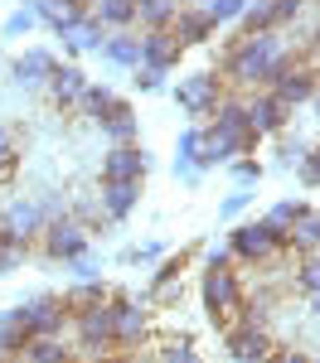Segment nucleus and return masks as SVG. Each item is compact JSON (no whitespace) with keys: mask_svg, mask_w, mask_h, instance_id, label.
<instances>
[{"mask_svg":"<svg viewBox=\"0 0 320 363\" xmlns=\"http://www.w3.org/2000/svg\"><path fill=\"white\" fill-rule=\"evenodd\" d=\"M296 58V44H291L282 29H262V34H238L224 54V78L238 87H272L277 73Z\"/></svg>","mask_w":320,"mask_h":363,"instance_id":"obj_1","label":"nucleus"},{"mask_svg":"<svg viewBox=\"0 0 320 363\" xmlns=\"http://www.w3.org/2000/svg\"><path fill=\"white\" fill-rule=\"evenodd\" d=\"M199 301L209 310V320L219 325V320H233L238 310H243V281L233 272L228 262H219V267H209L199 281Z\"/></svg>","mask_w":320,"mask_h":363,"instance_id":"obj_2","label":"nucleus"},{"mask_svg":"<svg viewBox=\"0 0 320 363\" xmlns=\"http://www.w3.org/2000/svg\"><path fill=\"white\" fill-rule=\"evenodd\" d=\"M228 252L238 257V262H248V267H262V262H272V257H282V252H291V247L258 218V223H238L228 233Z\"/></svg>","mask_w":320,"mask_h":363,"instance_id":"obj_3","label":"nucleus"},{"mask_svg":"<svg viewBox=\"0 0 320 363\" xmlns=\"http://www.w3.org/2000/svg\"><path fill=\"white\" fill-rule=\"evenodd\" d=\"M73 330H78V354H87V359L102 354L107 359V349H112V301L73 310Z\"/></svg>","mask_w":320,"mask_h":363,"instance_id":"obj_4","label":"nucleus"},{"mask_svg":"<svg viewBox=\"0 0 320 363\" xmlns=\"http://www.w3.org/2000/svg\"><path fill=\"white\" fill-rule=\"evenodd\" d=\"M175 102H180V112L184 116H214V107L224 102V87L214 73H184L180 83H175Z\"/></svg>","mask_w":320,"mask_h":363,"instance_id":"obj_5","label":"nucleus"},{"mask_svg":"<svg viewBox=\"0 0 320 363\" xmlns=\"http://www.w3.org/2000/svg\"><path fill=\"white\" fill-rule=\"evenodd\" d=\"M20 310V325H25L29 339H49V335H63V325L73 320V310L63 306L58 296H34L29 306H15Z\"/></svg>","mask_w":320,"mask_h":363,"instance_id":"obj_6","label":"nucleus"},{"mask_svg":"<svg viewBox=\"0 0 320 363\" xmlns=\"http://www.w3.org/2000/svg\"><path fill=\"white\" fill-rule=\"evenodd\" d=\"M291 121V107L272 92V87H258L253 97H248V126H253V136H277V131H287Z\"/></svg>","mask_w":320,"mask_h":363,"instance_id":"obj_7","label":"nucleus"},{"mask_svg":"<svg viewBox=\"0 0 320 363\" xmlns=\"http://www.w3.org/2000/svg\"><path fill=\"white\" fill-rule=\"evenodd\" d=\"M44 252L54 262H73V257H87V228L78 218H49L44 223Z\"/></svg>","mask_w":320,"mask_h":363,"instance_id":"obj_8","label":"nucleus"},{"mask_svg":"<svg viewBox=\"0 0 320 363\" xmlns=\"http://www.w3.org/2000/svg\"><path fill=\"white\" fill-rule=\"evenodd\" d=\"M277 354V344H272V335H267V325H233L228 330V359L233 363H267Z\"/></svg>","mask_w":320,"mask_h":363,"instance_id":"obj_9","label":"nucleus"},{"mask_svg":"<svg viewBox=\"0 0 320 363\" xmlns=\"http://www.w3.org/2000/svg\"><path fill=\"white\" fill-rule=\"evenodd\" d=\"M145 335H150V315H145L136 301H126V296H112V344L131 349V344H141Z\"/></svg>","mask_w":320,"mask_h":363,"instance_id":"obj_10","label":"nucleus"},{"mask_svg":"<svg viewBox=\"0 0 320 363\" xmlns=\"http://www.w3.org/2000/svg\"><path fill=\"white\" fill-rule=\"evenodd\" d=\"M272 92H277L287 107H301V102H311V97H316V63H296V58H291L287 68L277 73Z\"/></svg>","mask_w":320,"mask_h":363,"instance_id":"obj_11","label":"nucleus"},{"mask_svg":"<svg viewBox=\"0 0 320 363\" xmlns=\"http://www.w3.org/2000/svg\"><path fill=\"white\" fill-rule=\"evenodd\" d=\"M214 126H219L224 136L238 140V145H243V155H248V150H258V136H253V126H248V102H243V97H224V102L214 107Z\"/></svg>","mask_w":320,"mask_h":363,"instance_id":"obj_12","label":"nucleus"},{"mask_svg":"<svg viewBox=\"0 0 320 363\" xmlns=\"http://www.w3.org/2000/svg\"><path fill=\"white\" fill-rule=\"evenodd\" d=\"M214 20L204 15V5H180L175 10V20H170V34L180 39V49H194V44H209L214 39Z\"/></svg>","mask_w":320,"mask_h":363,"instance_id":"obj_13","label":"nucleus"},{"mask_svg":"<svg viewBox=\"0 0 320 363\" xmlns=\"http://www.w3.org/2000/svg\"><path fill=\"white\" fill-rule=\"evenodd\" d=\"M180 39H175L170 29H145L141 34V68H155V73H170L175 63H180Z\"/></svg>","mask_w":320,"mask_h":363,"instance_id":"obj_14","label":"nucleus"},{"mask_svg":"<svg viewBox=\"0 0 320 363\" xmlns=\"http://www.w3.org/2000/svg\"><path fill=\"white\" fill-rule=\"evenodd\" d=\"M49 97H54V107H78V97H83V87H87V73L78 68V63H54V73H49Z\"/></svg>","mask_w":320,"mask_h":363,"instance_id":"obj_15","label":"nucleus"},{"mask_svg":"<svg viewBox=\"0 0 320 363\" xmlns=\"http://www.w3.org/2000/svg\"><path fill=\"white\" fill-rule=\"evenodd\" d=\"M145 169H150V160L141 145H112L102 155V179H145Z\"/></svg>","mask_w":320,"mask_h":363,"instance_id":"obj_16","label":"nucleus"},{"mask_svg":"<svg viewBox=\"0 0 320 363\" xmlns=\"http://www.w3.org/2000/svg\"><path fill=\"white\" fill-rule=\"evenodd\" d=\"M199 136H204V126H184L180 131V145H175V179L180 184H199Z\"/></svg>","mask_w":320,"mask_h":363,"instance_id":"obj_17","label":"nucleus"},{"mask_svg":"<svg viewBox=\"0 0 320 363\" xmlns=\"http://www.w3.org/2000/svg\"><path fill=\"white\" fill-rule=\"evenodd\" d=\"M243 155V145L233 136H224L219 126H204V136H199V169H214V165H233Z\"/></svg>","mask_w":320,"mask_h":363,"instance_id":"obj_18","label":"nucleus"},{"mask_svg":"<svg viewBox=\"0 0 320 363\" xmlns=\"http://www.w3.org/2000/svg\"><path fill=\"white\" fill-rule=\"evenodd\" d=\"M141 203V179H102V213L107 218H126Z\"/></svg>","mask_w":320,"mask_h":363,"instance_id":"obj_19","label":"nucleus"},{"mask_svg":"<svg viewBox=\"0 0 320 363\" xmlns=\"http://www.w3.org/2000/svg\"><path fill=\"white\" fill-rule=\"evenodd\" d=\"M44 223H49V218H44V208H39V203H29V199H15V203H10V208H5V233H15V238H39V233H44Z\"/></svg>","mask_w":320,"mask_h":363,"instance_id":"obj_20","label":"nucleus"},{"mask_svg":"<svg viewBox=\"0 0 320 363\" xmlns=\"http://www.w3.org/2000/svg\"><path fill=\"white\" fill-rule=\"evenodd\" d=\"M287 247L296 252V257H316V252H320V208H311V203H306V208L296 213Z\"/></svg>","mask_w":320,"mask_h":363,"instance_id":"obj_21","label":"nucleus"},{"mask_svg":"<svg viewBox=\"0 0 320 363\" xmlns=\"http://www.w3.org/2000/svg\"><path fill=\"white\" fill-rule=\"evenodd\" d=\"M10 73H15V83L20 87H44L49 83V73H54V54H44V49H29L10 63Z\"/></svg>","mask_w":320,"mask_h":363,"instance_id":"obj_22","label":"nucleus"},{"mask_svg":"<svg viewBox=\"0 0 320 363\" xmlns=\"http://www.w3.org/2000/svg\"><path fill=\"white\" fill-rule=\"evenodd\" d=\"M121 107H126V102L116 97L112 87H97V83H87V87H83V97H78V112H83L87 121H97V126H102V121H107L112 112H121Z\"/></svg>","mask_w":320,"mask_h":363,"instance_id":"obj_23","label":"nucleus"},{"mask_svg":"<svg viewBox=\"0 0 320 363\" xmlns=\"http://www.w3.org/2000/svg\"><path fill=\"white\" fill-rule=\"evenodd\" d=\"M87 15L102 29H131L136 25V0H92Z\"/></svg>","mask_w":320,"mask_h":363,"instance_id":"obj_24","label":"nucleus"},{"mask_svg":"<svg viewBox=\"0 0 320 363\" xmlns=\"http://www.w3.org/2000/svg\"><path fill=\"white\" fill-rule=\"evenodd\" d=\"M102 54L112 58L116 68H141V39L126 34V29H116L112 39H102Z\"/></svg>","mask_w":320,"mask_h":363,"instance_id":"obj_25","label":"nucleus"},{"mask_svg":"<svg viewBox=\"0 0 320 363\" xmlns=\"http://www.w3.org/2000/svg\"><path fill=\"white\" fill-rule=\"evenodd\" d=\"M20 363H73V349H63V339L49 335V339H29Z\"/></svg>","mask_w":320,"mask_h":363,"instance_id":"obj_26","label":"nucleus"},{"mask_svg":"<svg viewBox=\"0 0 320 363\" xmlns=\"http://www.w3.org/2000/svg\"><path fill=\"white\" fill-rule=\"evenodd\" d=\"M102 131H107V140H112V145H136V136H141V121H136V112H131V102H126L121 112L107 116V121H102Z\"/></svg>","mask_w":320,"mask_h":363,"instance_id":"obj_27","label":"nucleus"},{"mask_svg":"<svg viewBox=\"0 0 320 363\" xmlns=\"http://www.w3.org/2000/svg\"><path fill=\"white\" fill-rule=\"evenodd\" d=\"M175 10H180V0H136V20H141V29H170Z\"/></svg>","mask_w":320,"mask_h":363,"instance_id":"obj_28","label":"nucleus"},{"mask_svg":"<svg viewBox=\"0 0 320 363\" xmlns=\"http://www.w3.org/2000/svg\"><path fill=\"white\" fill-rule=\"evenodd\" d=\"M112 296H116V291L107 286V281H92V277H87L78 291H68V296H63V306H68V310H87V306H97V301H112Z\"/></svg>","mask_w":320,"mask_h":363,"instance_id":"obj_29","label":"nucleus"},{"mask_svg":"<svg viewBox=\"0 0 320 363\" xmlns=\"http://www.w3.org/2000/svg\"><path fill=\"white\" fill-rule=\"evenodd\" d=\"M301 208H306L301 199H282V203H272V208H267V218H262V223H267L277 238H282V242H287V238H291V223H296V213H301Z\"/></svg>","mask_w":320,"mask_h":363,"instance_id":"obj_30","label":"nucleus"},{"mask_svg":"<svg viewBox=\"0 0 320 363\" xmlns=\"http://www.w3.org/2000/svg\"><path fill=\"white\" fill-rule=\"evenodd\" d=\"M25 252H29L25 238H15V233H5V228H0V277H5V272H15V267L25 262Z\"/></svg>","mask_w":320,"mask_h":363,"instance_id":"obj_31","label":"nucleus"},{"mask_svg":"<svg viewBox=\"0 0 320 363\" xmlns=\"http://www.w3.org/2000/svg\"><path fill=\"white\" fill-rule=\"evenodd\" d=\"M243 10H248V0H204V15H209L214 25H228V20H243Z\"/></svg>","mask_w":320,"mask_h":363,"instance_id":"obj_32","label":"nucleus"},{"mask_svg":"<svg viewBox=\"0 0 320 363\" xmlns=\"http://www.w3.org/2000/svg\"><path fill=\"white\" fill-rule=\"evenodd\" d=\"M180 267H184V252H180V257H170V262L155 272V281H150V296H170V286L180 281Z\"/></svg>","mask_w":320,"mask_h":363,"instance_id":"obj_33","label":"nucleus"},{"mask_svg":"<svg viewBox=\"0 0 320 363\" xmlns=\"http://www.w3.org/2000/svg\"><path fill=\"white\" fill-rule=\"evenodd\" d=\"M160 363H204L199 349L189 344V339H170L165 349H160Z\"/></svg>","mask_w":320,"mask_h":363,"instance_id":"obj_34","label":"nucleus"},{"mask_svg":"<svg viewBox=\"0 0 320 363\" xmlns=\"http://www.w3.org/2000/svg\"><path fill=\"white\" fill-rule=\"evenodd\" d=\"M20 165V150H15V131L10 126H0V179L10 174V169Z\"/></svg>","mask_w":320,"mask_h":363,"instance_id":"obj_35","label":"nucleus"},{"mask_svg":"<svg viewBox=\"0 0 320 363\" xmlns=\"http://www.w3.org/2000/svg\"><path fill=\"white\" fill-rule=\"evenodd\" d=\"M34 25H39V20H34V10L25 5V10H15V15H10V20H5L0 29H5V39H20V34H29Z\"/></svg>","mask_w":320,"mask_h":363,"instance_id":"obj_36","label":"nucleus"},{"mask_svg":"<svg viewBox=\"0 0 320 363\" xmlns=\"http://www.w3.org/2000/svg\"><path fill=\"white\" fill-rule=\"evenodd\" d=\"M258 179H262L258 160H233V184H238V189H248V184H258Z\"/></svg>","mask_w":320,"mask_h":363,"instance_id":"obj_37","label":"nucleus"},{"mask_svg":"<svg viewBox=\"0 0 320 363\" xmlns=\"http://www.w3.org/2000/svg\"><path fill=\"white\" fill-rule=\"evenodd\" d=\"M248 203H253V194H248V189H233V194L219 203V218H238V213H243Z\"/></svg>","mask_w":320,"mask_h":363,"instance_id":"obj_38","label":"nucleus"},{"mask_svg":"<svg viewBox=\"0 0 320 363\" xmlns=\"http://www.w3.org/2000/svg\"><path fill=\"white\" fill-rule=\"evenodd\" d=\"M301 179H306L311 189H320V145L306 155V160H301Z\"/></svg>","mask_w":320,"mask_h":363,"instance_id":"obj_39","label":"nucleus"},{"mask_svg":"<svg viewBox=\"0 0 320 363\" xmlns=\"http://www.w3.org/2000/svg\"><path fill=\"white\" fill-rule=\"evenodd\" d=\"M136 87H141V92H160V87H165V73H155V68H136Z\"/></svg>","mask_w":320,"mask_h":363,"instance_id":"obj_40","label":"nucleus"},{"mask_svg":"<svg viewBox=\"0 0 320 363\" xmlns=\"http://www.w3.org/2000/svg\"><path fill=\"white\" fill-rule=\"evenodd\" d=\"M306 155H311V145H306V140H287V145H282V165H301Z\"/></svg>","mask_w":320,"mask_h":363,"instance_id":"obj_41","label":"nucleus"},{"mask_svg":"<svg viewBox=\"0 0 320 363\" xmlns=\"http://www.w3.org/2000/svg\"><path fill=\"white\" fill-rule=\"evenodd\" d=\"M267 363H311V354H306V349H277Z\"/></svg>","mask_w":320,"mask_h":363,"instance_id":"obj_42","label":"nucleus"},{"mask_svg":"<svg viewBox=\"0 0 320 363\" xmlns=\"http://www.w3.org/2000/svg\"><path fill=\"white\" fill-rule=\"evenodd\" d=\"M311 102H316V116H320V87H316V97H311Z\"/></svg>","mask_w":320,"mask_h":363,"instance_id":"obj_43","label":"nucleus"},{"mask_svg":"<svg viewBox=\"0 0 320 363\" xmlns=\"http://www.w3.org/2000/svg\"><path fill=\"white\" fill-rule=\"evenodd\" d=\"M311 363H320V354H316V359H311Z\"/></svg>","mask_w":320,"mask_h":363,"instance_id":"obj_44","label":"nucleus"},{"mask_svg":"<svg viewBox=\"0 0 320 363\" xmlns=\"http://www.w3.org/2000/svg\"><path fill=\"white\" fill-rule=\"evenodd\" d=\"M316 257H320V252H316Z\"/></svg>","mask_w":320,"mask_h":363,"instance_id":"obj_45","label":"nucleus"},{"mask_svg":"<svg viewBox=\"0 0 320 363\" xmlns=\"http://www.w3.org/2000/svg\"><path fill=\"white\" fill-rule=\"evenodd\" d=\"M15 363H20V359H15Z\"/></svg>","mask_w":320,"mask_h":363,"instance_id":"obj_46","label":"nucleus"}]
</instances>
